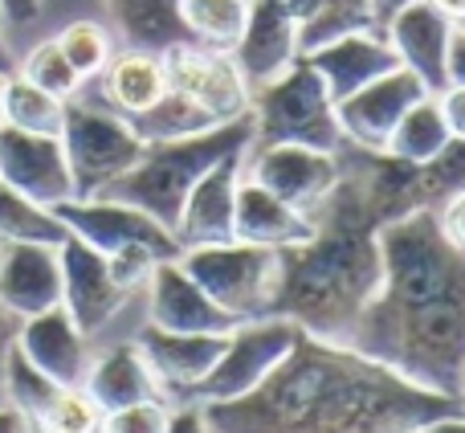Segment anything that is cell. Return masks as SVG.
<instances>
[{
  "label": "cell",
  "instance_id": "7dc6e473",
  "mask_svg": "<svg viewBox=\"0 0 465 433\" xmlns=\"http://www.w3.org/2000/svg\"><path fill=\"white\" fill-rule=\"evenodd\" d=\"M0 74H5V78L8 74H16V57H13V49H8L5 37H0Z\"/></svg>",
  "mask_w": 465,
  "mask_h": 433
},
{
  "label": "cell",
  "instance_id": "30bf717a",
  "mask_svg": "<svg viewBox=\"0 0 465 433\" xmlns=\"http://www.w3.org/2000/svg\"><path fill=\"white\" fill-rule=\"evenodd\" d=\"M245 176L311 216L339 185V152H319L302 144H265L245 152Z\"/></svg>",
  "mask_w": 465,
  "mask_h": 433
},
{
  "label": "cell",
  "instance_id": "44dd1931",
  "mask_svg": "<svg viewBox=\"0 0 465 433\" xmlns=\"http://www.w3.org/2000/svg\"><path fill=\"white\" fill-rule=\"evenodd\" d=\"M450 29H453V21L437 13L429 0H412V5L401 8L380 33H384V41L392 45V54L401 57L404 70H412L420 82H425L429 95H437V90H445Z\"/></svg>",
  "mask_w": 465,
  "mask_h": 433
},
{
  "label": "cell",
  "instance_id": "74e56055",
  "mask_svg": "<svg viewBox=\"0 0 465 433\" xmlns=\"http://www.w3.org/2000/svg\"><path fill=\"white\" fill-rule=\"evenodd\" d=\"M445 86H465V21H453L445 49Z\"/></svg>",
  "mask_w": 465,
  "mask_h": 433
},
{
  "label": "cell",
  "instance_id": "9c48e42d",
  "mask_svg": "<svg viewBox=\"0 0 465 433\" xmlns=\"http://www.w3.org/2000/svg\"><path fill=\"white\" fill-rule=\"evenodd\" d=\"M163 78L168 90L193 98L213 123H232L241 115H249V82L241 78L237 62L225 49H209L196 41H180V45L163 49Z\"/></svg>",
  "mask_w": 465,
  "mask_h": 433
},
{
  "label": "cell",
  "instance_id": "60d3db41",
  "mask_svg": "<svg viewBox=\"0 0 465 433\" xmlns=\"http://www.w3.org/2000/svg\"><path fill=\"white\" fill-rule=\"evenodd\" d=\"M168 433H209L204 429L201 405H176V409H172V429Z\"/></svg>",
  "mask_w": 465,
  "mask_h": 433
},
{
  "label": "cell",
  "instance_id": "484cf974",
  "mask_svg": "<svg viewBox=\"0 0 465 433\" xmlns=\"http://www.w3.org/2000/svg\"><path fill=\"white\" fill-rule=\"evenodd\" d=\"M103 5L127 49L163 54L180 41H193L180 21V0H103Z\"/></svg>",
  "mask_w": 465,
  "mask_h": 433
},
{
  "label": "cell",
  "instance_id": "6da1fadb",
  "mask_svg": "<svg viewBox=\"0 0 465 433\" xmlns=\"http://www.w3.org/2000/svg\"><path fill=\"white\" fill-rule=\"evenodd\" d=\"M376 295L351 323L343 344L384 364L409 385L441 397L465 393V254L417 209L380 229Z\"/></svg>",
  "mask_w": 465,
  "mask_h": 433
},
{
  "label": "cell",
  "instance_id": "8992f818",
  "mask_svg": "<svg viewBox=\"0 0 465 433\" xmlns=\"http://www.w3.org/2000/svg\"><path fill=\"white\" fill-rule=\"evenodd\" d=\"M180 266L237 323L273 315V298H278V278H282L278 249L249 246V241L232 237V241H217V246L180 249Z\"/></svg>",
  "mask_w": 465,
  "mask_h": 433
},
{
  "label": "cell",
  "instance_id": "ee69618b",
  "mask_svg": "<svg viewBox=\"0 0 465 433\" xmlns=\"http://www.w3.org/2000/svg\"><path fill=\"white\" fill-rule=\"evenodd\" d=\"M412 433H465V413H450V418L425 421V426L412 429Z\"/></svg>",
  "mask_w": 465,
  "mask_h": 433
},
{
  "label": "cell",
  "instance_id": "9a60e30c",
  "mask_svg": "<svg viewBox=\"0 0 465 433\" xmlns=\"http://www.w3.org/2000/svg\"><path fill=\"white\" fill-rule=\"evenodd\" d=\"M143 290H147V323L152 327L188 331V336H229L237 327V319L204 295L201 282L180 266V257L155 262Z\"/></svg>",
  "mask_w": 465,
  "mask_h": 433
},
{
  "label": "cell",
  "instance_id": "603a6c76",
  "mask_svg": "<svg viewBox=\"0 0 465 433\" xmlns=\"http://www.w3.org/2000/svg\"><path fill=\"white\" fill-rule=\"evenodd\" d=\"M311 233H314V216L298 213L294 205L278 201L262 185L241 176L237 209H232V237L249 241V246H265V249H290V246H302Z\"/></svg>",
  "mask_w": 465,
  "mask_h": 433
},
{
  "label": "cell",
  "instance_id": "d590c367",
  "mask_svg": "<svg viewBox=\"0 0 465 433\" xmlns=\"http://www.w3.org/2000/svg\"><path fill=\"white\" fill-rule=\"evenodd\" d=\"M168 429H172V405L152 397V401H135L103 413V429L98 433H168Z\"/></svg>",
  "mask_w": 465,
  "mask_h": 433
},
{
  "label": "cell",
  "instance_id": "8fae6325",
  "mask_svg": "<svg viewBox=\"0 0 465 433\" xmlns=\"http://www.w3.org/2000/svg\"><path fill=\"white\" fill-rule=\"evenodd\" d=\"M54 216L65 225V233L82 237L98 254H119L127 246H147L160 257H180V241L172 229H163L155 216H147L135 205L111 201V196H86V201H62L54 205Z\"/></svg>",
  "mask_w": 465,
  "mask_h": 433
},
{
  "label": "cell",
  "instance_id": "b9f144b4",
  "mask_svg": "<svg viewBox=\"0 0 465 433\" xmlns=\"http://www.w3.org/2000/svg\"><path fill=\"white\" fill-rule=\"evenodd\" d=\"M16 327H21V319H16V315H8L5 307H0V380H5V360H8V347L16 344Z\"/></svg>",
  "mask_w": 465,
  "mask_h": 433
},
{
  "label": "cell",
  "instance_id": "d4e9b609",
  "mask_svg": "<svg viewBox=\"0 0 465 433\" xmlns=\"http://www.w3.org/2000/svg\"><path fill=\"white\" fill-rule=\"evenodd\" d=\"M82 388H86L90 401H94L103 413L160 397V385H155V377H152V368H147L143 352L135 347V339L114 344V347H106L103 356H94L86 380H82Z\"/></svg>",
  "mask_w": 465,
  "mask_h": 433
},
{
  "label": "cell",
  "instance_id": "ffe728a7",
  "mask_svg": "<svg viewBox=\"0 0 465 433\" xmlns=\"http://www.w3.org/2000/svg\"><path fill=\"white\" fill-rule=\"evenodd\" d=\"M16 352L37 372H45L54 385H82L90 372V360H94L90 356V339L74 327L65 307L21 319V327H16Z\"/></svg>",
  "mask_w": 465,
  "mask_h": 433
},
{
  "label": "cell",
  "instance_id": "cb8c5ba5",
  "mask_svg": "<svg viewBox=\"0 0 465 433\" xmlns=\"http://www.w3.org/2000/svg\"><path fill=\"white\" fill-rule=\"evenodd\" d=\"M94 82H98V103L111 106L123 119L143 115L168 90L163 57L147 54V49H127V45H123V54H111V62L103 65V74Z\"/></svg>",
  "mask_w": 465,
  "mask_h": 433
},
{
  "label": "cell",
  "instance_id": "e575fe53",
  "mask_svg": "<svg viewBox=\"0 0 465 433\" xmlns=\"http://www.w3.org/2000/svg\"><path fill=\"white\" fill-rule=\"evenodd\" d=\"M57 49L65 54V62L78 70V78L82 82H90V78H98L103 74V65L111 62V33L103 29L98 21H74V25H65L62 33H57Z\"/></svg>",
  "mask_w": 465,
  "mask_h": 433
},
{
  "label": "cell",
  "instance_id": "c3c4849f",
  "mask_svg": "<svg viewBox=\"0 0 465 433\" xmlns=\"http://www.w3.org/2000/svg\"><path fill=\"white\" fill-rule=\"evenodd\" d=\"M0 95H5V74H0ZM0 127H5V115H0Z\"/></svg>",
  "mask_w": 465,
  "mask_h": 433
},
{
  "label": "cell",
  "instance_id": "f35d334b",
  "mask_svg": "<svg viewBox=\"0 0 465 433\" xmlns=\"http://www.w3.org/2000/svg\"><path fill=\"white\" fill-rule=\"evenodd\" d=\"M437 225H441V233L453 241V246L465 254V193L450 196V201L437 209Z\"/></svg>",
  "mask_w": 465,
  "mask_h": 433
},
{
  "label": "cell",
  "instance_id": "5b68a950",
  "mask_svg": "<svg viewBox=\"0 0 465 433\" xmlns=\"http://www.w3.org/2000/svg\"><path fill=\"white\" fill-rule=\"evenodd\" d=\"M249 119H253V147L302 144L319 147V152H339L347 144L343 127H339L335 98L306 57H298L282 78L253 90Z\"/></svg>",
  "mask_w": 465,
  "mask_h": 433
},
{
  "label": "cell",
  "instance_id": "f6af8a7d",
  "mask_svg": "<svg viewBox=\"0 0 465 433\" xmlns=\"http://www.w3.org/2000/svg\"><path fill=\"white\" fill-rule=\"evenodd\" d=\"M0 433H29V426H25V418L13 409V405H0Z\"/></svg>",
  "mask_w": 465,
  "mask_h": 433
},
{
  "label": "cell",
  "instance_id": "d6986e66",
  "mask_svg": "<svg viewBox=\"0 0 465 433\" xmlns=\"http://www.w3.org/2000/svg\"><path fill=\"white\" fill-rule=\"evenodd\" d=\"M241 176H245V152L225 156V160L213 164V168L196 180L193 193L184 196V209H180L176 229H172V237L180 241V249L232 241V209H237Z\"/></svg>",
  "mask_w": 465,
  "mask_h": 433
},
{
  "label": "cell",
  "instance_id": "ab89813d",
  "mask_svg": "<svg viewBox=\"0 0 465 433\" xmlns=\"http://www.w3.org/2000/svg\"><path fill=\"white\" fill-rule=\"evenodd\" d=\"M0 16L8 25H33L41 16V0H0Z\"/></svg>",
  "mask_w": 465,
  "mask_h": 433
},
{
  "label": "cell",
  "instance_id": "1f68e13d",
  "mask_svg": "<svg viewBox=\"0 0 465 433\" xmlns=\"http://www.w3.org/2000/svg\"><path fill=\"white\" fill-rule=\"evenodd\" d=\"M131 127L139 131V139H143V144H160V139L201 136V131L221 127V123H213L209 115L193 103V98L176 95V90H163V95L155 98L143 115H135V119H131Z\"/></svg>",
  "mask_w": 465,
  "mask_h": 433
},
{
  "label": "cell",
  "instance_id": "5bb4252c",
  "mask_svg": "<svg viewBox=\"0 0 465 433\" xmlns=\"http://www.w3.org/2000/svg\"><path fill=\"white\" fill-rule=\"evenodd\" d=\"M0 180L41 209L74 201V176L57 136L0 127Z\"/></svg>",
  "mask_w": 465,
  "mask_h": 433
},
{
  "label": "cell",
  "instance_id": "7a4b0ae2",
  "mask_svg": "<svg viewBox=\"0 0 465 433\" xmlns=\"http://www.w3.org/2000/svg\"><path fill=\"white\" fill-rule=\"evenodd\" d=\"M209 433H412L465 397L409 385L347 344L298 331L290 356L237 401L201 405Z\"/></svg>",
  "mask_w": 465,
  "mask_h": 433
},
{
  "label": "cell",
  "instance_id": "ac0fdd59",
  "mask_svg": "<svg viewBox=\"0 0 465 433\" xmlns=\"http://www.w3.org/2000/svg\"><path fill=\"white\" fill-rule=\"evenodd\" d=\"M0 307L16 319L62 307V257L49 241H0Z\"/></svg>",
  "mask_w": 465,
  "mask_h": 433
},
{
  "label": "cell",
  "instance_id": "277c9868",
  "mask_svg": "<svg viewBox=\"0 0 465 433\" xmlns=\"http://www.w3.org/2000/svg\"><path fill=\"white\" fill-rule=\"evenodd\" d=\"M253 147V119L241 115L232 123L209 127L201 136H184V139H160V144H147L143 156L123 172L119 180L103 188L98 196H111V201L135 205L147 216L163 225V229H176L180 209H184V196L193 193V185L221 164L225 156L249 152Z\"/></svg>",
  "mask_w": 465,
  "mask_h": 433
},
{
  "label": "cell",
  "instance_id": "52a82bcc",
  "mask_svg": "<svg viewBox=\"0 0 465 433\" xmlns=\"http://www.w3.org/2000/svg\"><path fill=\"white\" fill-rule=\"evenodd\" d=\"M62 152L74 176V196L86 201L98 196L111 180H119L131 164L143 156V139L131 127V119L114 115L98 98L74 95L65 103V123H62Z\"/></svg>",
  "mask_w": 465,
  "mask_h": 433
},
{
  "label": "cell",
  "instance_id": "681fc988",
  "mask_svg": "<svg viewBox=\"0 0 465 433\" xmlns=\"http://www.w3.org/2000/svg\"><path fill=\"white\" fill-rule=\"evenodd\" d=\"M461 397H465V393H461Z\"/></svg>",
  "mask_w": 465,
  "mask_h": 433
},
{
  "label": "cell",
  "instance_id": "836d02e7",
  "mask_svg": "<svg viewBox=\"0 0 465 433\" xmlns=\"http://www.w3.org/2000/svg\"><path fill=\"white\" fill-rule=\"evenodd\" d=\"M16 74H21L25 82H33V86L49 90L54 98H65L70 103L74 95H82V86L86 82L78 78V70H74L70 62H65V54L57 49V41H41V45H33L29 54L21 57V65H16Z\"/></svg>",
  "mask_w": 465,
  "mask_h": 433
},
{
  "label": "cell",
  "instance_id": "4316f807",
  "mask_svg": "<svg viewBox=\"0 0 465 433\" xmlns=\"http://www.w3.org/2000/svg\"><path fill=\"white\" fill-rule=\"evenodd\" d=\"M290 13L298 21V54H311L347 33L376 29L368 0H290Z\"/></svg>",
  "mask_w": 465,
  "mask_h": 433
},
{
  "label": "cell",
  "instance_id": "4fadbf2b",
  "mask_svg": "<svg viewBox=\"0 0 465 433\" xmlns=\"http://www.w3.org/2000/svg\"><path fill=\"white\" fill-rule=\"evenodd\" d=\"M425 95H429L425 82L412 70H404V65L380 74L376 82H368V86H360L355 95H347L343 103H335L343 139L363 147V152H384L388 136H392L396 123H401V115Z\"/></svg>",
  "mask_w": 465,
  "mask_h": 433
},
{
  "label": "cell",
  "instance_id": "ba28073f",
  "mask_svg": "<svg viewBox=\"0 0 465 433\" xmlns=\"http://www.w3.org/2000/svg\"><path fill=\"white\" fill-rule=\"evenodd\" d=\"M298 323L282 319V315H265V319H249L225 336V352L213 364V372L193 388L188 405H217L237 401V397L253 393L273 368L290 356L298 339Z\"/></svg>",
  "mask_w": 465,
  "mask_h": 433
},
{
  "label": "cell",
  "instance_id": "7402d4cb",
  "mask_svg": "<svg viewBox=\"0 0 465 433\" xmlns=\"http://www.w3.org/2000/svg\"><path fill=\"white\" fill-rule=\"evenodd\" d=\"M302 57L314 65V74L322 78V86L331 90L335 103H343L347 95H355L360 86H368V82H376L380 74L401 65V57L392 54L384 33H376V29L347 33V37L327 41V45L311 49V54H302Z\"/></svg>",
  "mask_w": 465,
  "mask_h": 433
},
{
  "label": "cell",
  "instance_id": "e0dca14e",
  "mask_svg": "<svg viewBox=\"0 0 465 433\" xmlns=\"http://www.w3.org/2000/svg\"><path fill=\"white\" fill-rule=\"evenodd\" d=\"M298 57H302L298 54V21L290 13V0H249L245 29L232 45V62H237L241 78L249 82V90L282 78Z\"/></svg>",
  "mask_w": 465,
  "mask_h": 433
},
{
  "label": "cell",
  "instance_id": "bcb514c9",
  "mask_svg": "<svg viewBox=\"0 0 465 433\" xmlns=\"http://www.w3.org/2000/svg\"><path fill=\"white\" fill-rule=\"evenodd\" d=\"M429 5L441 16H450V21H465V0H429Z\"/></svg>",
  "mask_w": 465,
  "mask_h": 433
},
{
  "label": "cell",
  "instance_id": "3957f363",
  "mask_svg": "<svg viewBox=\"0 0 465 433\" xmlns=\"http://www.w3.org/2000/svg\"><path fill=\"white\" fill-rule=\"evenodd\" d=\"M314 233L302 246L278 249L282 278L273 315L298 323L306 336L343 344L351 323L376 295L384 254H380V216L355 144L339 147V185L311 213Z\"/></svg>",
  "mask_w": 465,
  "mask_h": 433
},
{
  "label": "cell",
  "instance_id": "4dcf8cb0",
  "mask_svg": "<svg viewBox=\"0 0 465 433\" xmlns=\"http://www.w3.org/2000/svg\"><path fill=\"white\" fill-rule=\"evenodd\" d=\"M245 16L249 0H180V21H184L188 37L196 45L225 49V54H232V45L241 41Z\"/></svg>",
  "mask_w": 465,
  "mask_h": 433
},
{
  "label": "cell",
  "instance_id": "f546056e",
  "mask_svg": "<svg viewBox=\"0 0 465 433\" xmlns=\"http://www.w3.org/2000/svg\"><path fill=\"white\" fill-rule=\"evenodd\" d=\"M0 115H5V127L33 131V136H62L65 98H54L49 90L25 82L21 74H8L5 95H0Z\"/></svg>",
  "mask_w": 465,
  "mask_h": 433
},
{
  "label": "cell",
  "instance_id": "8d00e7d4",
  "mask_svg": "<svg viewBox=\"0 0 465 433\" xmlns=\"http://www.w3.org/2000/svg\"><path fill=\"white\" fill-rule=\"evenodd\" d=\"M437 106H441V119H445V127H450V136L465 139V86L437 90Z\"/></svg>",
  "mask_w": 465,
  "mask_h": 433
},
{
  "label": "cell",
  "instance_id": "7bdbcfd3",
  "mask_svg": "<svg viewBox=\"0 0 465 433\" xmlns=\"http://www.w3.org/2000/svg\"><path fill=\"white\" fill-rule=\"evenodd\" d=\"M368 5H371V16H376V29H384V25L392 21L401 8H409L412 0H368Z\"/></svg>",
  "mask_w": 465,
  "mask_h": 433
},
{
  "label": "cell",
  "instance_id": "83f0119b",
  "mask_svg": "<svg viewBox=\"0 0 465 433\" xmlns=\"http://www.w3.org/2000/svg\"><path fill=\"white\" fill-rule=\"evenodd\" d=\"M450 127L441 119V106H437V95H425L401 115L396 131L388 136V147L384 156L392 160H404V164H429L445 144H450Z\"/></svg>",
  "mask_w": 465,
  "mask_h": 433
},
{
  "label": "cell",
  "instance_id": "f1b7e54d",
  "mask_svg": "<svg viewBox=\"0 0 465 433\" xmlns=\"http://www.w3.org/2000/svg\"><path fill=\"white\" fill-rule=\"evenodd\" d=\"M465 193V139H450L429 164H409V209L437 213L450 196Z\"/></svg>",
  "mask_w": 465,
  "mask_h": 433
},
{
  "label": "cell",
  "instance_id": "2e32d148",
  "mask_svg": "<svg viewBox=\"0 0 465 433\" xmlns=\"http://www.w3.org/2000/svg\"><path fill=\"white\" fill-rule=\"evenodd\" d=\"M135 347L143 352L147 368H152L160 397L176 409L188 405L193 388L213 372V364L225 352V336H188V331H163V327H139Z\"/></svg>",
  "mask_w": 465,
  "mask_h": 433
},
{
  "label": "cell",
  "instance_id": "7c38bea8",
  "mask_svg": "<svg viewBox=\"0 0 465 433\" xmlns=\"http://www.w3.org/2000/svg\"><path fill=\"white\" fill-rule=\"evenodd\" d=\"M62 307L74 319V327L86 339H94L103 327H111L114 315L131 303V290L119 287V278L111 274L106 254H98L94 246H86L82 237L65 233L62 246Z\"/></svg>",
  "mask_w": 465,
  "mask_h": 433
},
{
  "label": "cell",
  "instance_id": "d6a6232c",
  "mask_svg": "<svg viewBox=\"0 0 465 433\" xmlns=\"http://www.w3.org/2000/svg\"><path fill=\"white\" fill-rule=\"evenodd\" d=\"M65 225L54 216V209H41L29 196H21L13 185L0 180V241H49L62 246Z\"/></svg>",
  "mask_w": 465,
  "mask_h": 433
}]
</instances>
